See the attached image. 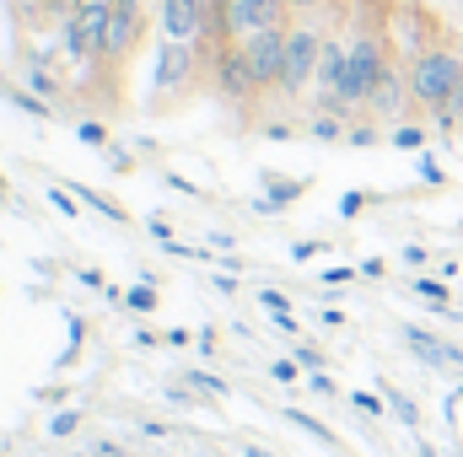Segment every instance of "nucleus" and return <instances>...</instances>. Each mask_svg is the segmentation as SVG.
Wrapping results in <instances>:
<instances>
[{
  "label": "nucleus",
  "mask_w": 463,
  "mask_h": 457,
  "mask_svg": "<svg viewBox=\"0 0 463 457\" xmlns=\"http://www.w3.org/2000/svg\"><path fill=\"white\" fill-rule=\"evenodd\" d=\"M259 307H264L269 318H280V312H291V302H286L280 291H259Z\"/></svg>",
  "instance_id": "obj_29"
},
{
  "label": "nucleus",
  "mask_w": 463,
  "mask_h": 457,
  "mask_svg": "<svg viewBox=\"0 0 463 457\" xmlns=\"http://www.w3.org/2000/svg\"><path fill=\"white\" fill-rule=\"evenodd\" d=\"M216 5H222V0H216Z\"/></svg>",
  "instance_id": "obj_43"
},
{
  "label": "nucleus",
  "mask_w": 463,
  "mask_h": 457,
  "mask_svg": "<svg viewBox=\"0 0 463 457\" xmlns=\"http://www.w3.org/2000/svg\"><path fill=\"white\" fill-rule=\"evenodd\" d=\"M318 280H324V285H350V280H361V275H355V269H324Z\"/></svg>",
  "instance_id": "obj_35"
},
{
  "label": "nucleus",
  "mask_w": 463,
  "mask_h": 457,
  "mask_svg": "<svg viewBox=\"0 0 463 457\" xmlns=\"http://www.w3.org/2000/svg\"><path fill=\"white\" fill-rule=\"evenodd\" d=\"M205 76H211V87L232 98V103H259V92H253V81H248V65H242V49L237 43H205Z\"/></svg>",
  "instance_id": "obj_8"
},
{
  "label": "nucleus",
  "mask_w": 463,
  "mask_h": 457,
  "mask_svg": "<svg viewBox=\"0 0 463 457\" xmlns=\"http://www.w3.org/2000/svg\"><path fill=\"white\" fill-rule=\"evenodd\" d=\"M242 457H269V452H259V447H242Z\"/></svg>",
  "instance_id": "obj_39"
},
{
  "label": "nucleus",
  "mask_w": 463,
  "mask_h": 457,
  "mask_svg": "<svg viewBox=\"0 0 463 457\" xmlns=\"http://www.w3.org/2000/svg\"><path fill=\"white\" fill-rule=\"evenodd\" d=\"M291 0H222L216 5V38L211 43H242L264 27H286Z\"/></svg>",
  "instance_id": "obj_4"
},
{
  "label": "nucleus",
  "mask_w": 463,
  "mask_h": 457,
  "mask_svg": "<svg viewBox=\"0 0 463 457\" xmlns=\"http://www.w3.org/2000/svg\"><path fill=\"white\" fill-rule=\"evenodd\" d=\"M431 124H437L442 135H458V129H463V81H458V92H453V103H448L442 114L431 118Z\"/></svg>",
  "instance_id": "obj_21"
},
{
  "label": "nucleus",
  "mask_w": 463,
  "mask_h": 457,
  "mask_svg": "<svg viewBox=\"0 0 463 457\" xmlns=\"http://www.w3.org/2000/svg\"><path fill=\"white\" fill-rule=\"evenodd\" d=\"M350 0H291V16H318V22H340Z\"/></svg>",
  "instance_id": "obj_17"
},
{
  "label": "nucleus",
  "mask_w": 463,
  "mask_h": 457,
  "mask_svg": "<svg viewBox=\"0 0 463 457\" xmlns=\"http://www.w3.org/2000/svg\"><path fill=\"white\" fill-rule=\"evenodd\" d=\"M286 415V425H297V431H307L313 442H335V431L324 425V420H313V415H302V409H280Z\"/></svg>",
  "instance_id": "obj_18"
},
{
  "label": "nucleus",
  "mask_w": 463,
  "mask_h": 457,
  "mask_svg": "<svg viewBox=\"0 0 463 457\" xmlns=\"http://www.w3.org/2000/svg\"><path fill=\"white\" fill-rule=\"evenodd\" d=\"M189 387H205V393H227V382H222L216 371H200V366L189 371Z\"/></svg>",
  "instance_id": "obj_25"
},
{
  "label": "nucleus",
  "mask_w": 463,
  "mask_h": 457,
  "mask_svg": "<svg viewBox=\"0 0 463 457\" xmlns=\"http://www.w3.org/2000/svg\"><path fill=\"white\" fill-rule=\"evenodd\" d=\"M420 178H426V183H442V178H448V173H442V162H437L431 151H420Z\"/></svg>",
  "instance_id": "obj_31"
},
{
  "label": "nucleus",
  "mask_w": 463,
  "mask_h": 457,
  "mask_svg": "<svg viewBox=\"0 0 463 457\" xmlns=\"http://www.w3.org/2000/svg\"><path fill=\"white\" fill-rule=\"evenodd\" d=\"M0 200H5V178H0Z\"/></svg>",
  "instance_id": "obj_41"
},
{
  "label": "nucleus",
  "mask_w": 463,
  "mask_h": 457,
  "mask_svg": "<svg viewBox=\"0 0 463 457\" xmlns=\"http://www.w3.org/2000/svg\"><path fill=\"white\" fill-rule=\"evenodd\" d=\"M415 291H420V296H431L437 307H448V285H442V280H415Z\"/></svg>",
  "instance_id": "obj_32"
},
{
  "label": "nucleus",
  "mask_w": 463,
  "mask_h": 457,
  "mask_svg": "<svg viewBox=\"0 0 463 457\" xmlns=\"http://www.w3.org/2000/svg\"><path fill=\"white\" fill-rule=\"evenodd\" d=\"M458 81H463V49L453 38H437L420 60H410V98L426 118H437L453 103Z\"/></svg>",
  "instance_id": "obj_2"
},
{
  "label": "nucleus",
  "mask_w": 463,
  "mask_h": 457,
  "mask_svg": "<svg viewBox=\"0 0 463 457\" xmlns=\"http://www.w3.org/2000/svg\"><path fill=\"white\" fill-rule=\"evenodd\" d=\"M200 76H205V43H173V38L156 43V54H151V98L156 103L184 98Z\"/></svg>",
  "instance_id": "obj_3"
},
{
  "label": "nucleus",
  "mask_w": 463,
  "mask_h": 457,
  "mask_svg": "<svg viewBox=\"0 0 463 457\" xmlns=\"http://www.w3.org/2000/svg\"><path fill=\"white\" fill-rule=\"evenodd\" d=\"M426 124H415V118H399V124H388V145L393 151H410V156H420L426 151Z\"/></svg>",
  "instance_id": "obj_14"
},
{
  "label": "nucleus",
  "mask_w": 463,
  "mask_h": 457,
  "mask_svg": "<svg viewBox=\"0 0 463 457\" xmlns=\"http://www.w3.org/2000/svg\"><path fill=\"white\" fill-rule=\"evenodd\" d=\"M146 38V0H114V27H109V65H124Z\"/></svg>",
  "instance_id": "obj_10"
},
{
  "label": "nucleus",
  "mask_w": 463,
  "mask_h": 457,
  "mask_svg": "<svg viewBox=\"0 0 463 457\" xmlns=\"http://www.w3.org/2000/svg\"><path fill=\"white\" fill-rule=\"evenodd\" d=\"M302 135L307 140H324V145H340L350 135V118H340V114H313L307 108V118H302Z\"/></svg>",
  "instance_id": "obj_13"
},
{
  "label": "nucleus",
  "mask_w": 463,
  "mask_h": 457,
  "mask_svg": "<svg viewBox=\"0 0 463 457\" xmlns=\"http://www.w3.org/2000/svg\"><path fill=\"white\" fill-rule=\"evenodd\" d=\"M388 398H393V415H399L404 425H420V409H415V404H410L404 393H393V387H388Z\"/></svg>",
  "instance_id": "obj_28"
},
{
  "label": "nucleus",
  "mask_w": 463,
  "mask_h": 457,
  "mask_svg": "<svg viewBox=\"0 0 463 457\" xmlns=\"http://www.w3.org/2000/svg\"><path fill=\"white\" fill-rule=\"evenodd\" d=\"M151 237H156V242H162V247H167V242H173V227H167V221H162V216H156V221H151Z\"/></svg>",
  "instance_id": "obj_37"
},
{
  "label": "nucleus",
  "mask_w": 463,
  "mask_h": 457,
  "mask_svg": "<svg viewBox=\"0 0 463 457\" xmlns=\"http://www.w3.org/2000/svg\"><path fill=\"white\" fill-rule=\"evenodd\" d=\"M76 431H81V415H76V409H60V415L49 420V436H54V442H65V436H76Z\"/></svg>",
  "instance_id": "obj_23"
},
{
  "label": "nucleus",
  "mask_w": 463,
  "mask_h": 457,
  "mask_svg": "<svg viewBox=\"0 0 463 457\" xmlns=\"http://www.w3.org/2000/svg\"><path fill=\"white\" fill-rule=\"evenodd\" d=\"M264 183H269V194L259 200V210H286V205L307 189V178H264Z\"/></svg>",
  "instance_id": "obj_15"
},
{
  "label": "nucleus",
  "mask_w": 463,
  "mask_h": 457,
  "mask_svg": "<svg viewBox=\"0 0 463 457\" xmlns=\"http://www.w3.org/2000/svg\"><path fill=\"white\" fill-rule=\"evenodd\" d=\"M410 108H415V98H410V65H404V60H388V70H383V81L372 87V98H366L361 114L377 118V124H399Z\"/></svg>",
  "instance_id": "obj_9"
},
{
  "label": "nucleus",
  "mask_w": 463,
  "mask_h": 457,
  "mask_svg": "<svg viewBox=\"0 0 463 457\" xmlns=\"http://www.w3.org/2000/svg\"><path fill=\"white\" fill-rule=\"evenodd\" d=\"M383 27H388V49H393V60H420L437 38H442V27L415 5V0H399V5H388L383 11Z\"/></svg>",
  "instance_id": "obj_5"
},
{
  "label": "nucleus",
  "mask_w": 463,
  "mask_h": 457,
  "mask_svg": "<svg viewBox=\"0 0 463 457\" xmlns=\"http://www.w3.org/2000/svg\"><path fill=\"white\" fill-rule=\"evenodd\" d=\"M49 205H54L65 221H76V216H81V205H76V189H71V183H49Z\"/></svg>",
  "instance_id": "obj_20"
},
{
  "label": "nucleus",
  "mask_w": 463,
  "mask_h": 457,
  "mask_svg": "<svg viewBox=\"0 0 463 457\" xmlns=\"http://www.w3.org/2000/svg\"><path fill=\"white\" fill-rule=\"evenodd\" d=\"M156 27L173 43H211L216 38V0H162Z\"/></svg>",
  "instance_id": "obj_7"
},
{
  "label": "nucleus",
  "mask_w": 463,
  "mask_h": 457,
  "mask_svg": "<svg viewBox=\"0 0 463 457\" xmlns=\"http://www.w3.org/2000/svg\"><path fill=\"white\" fill-rule=\"evenodd\" d=\"M355 275H361V280H383L388 264H383V258H366V264H355Z\"/></svg>",
  "instance_id": "obj_34"
},
{
  "label": "nucleus",
  "mask_w": 463,
  "mask_h": 457,
  "mask_svg": "<svg viewBox=\"0 0 463 457\" xmlns=\"http://www.w3.org/2000/svg\"><path fill=\"white\" fill-rule=\"evenodd\" d=\"M5 103L22 108L27 118H54V103H43L38 92H22V87H5Z\"/></svg>",
  "instance_id": "obj_16"
},
{
  "label": "nucleus",
  "mask_w": 463,
  "mask_h": 457,
  "mask_svg": "<svg viewBox=\"0 0 463 457\" xmlns=\"http://www.w3.org/2000/svg\"><path fill=\"white\" fill-rule=\"evenodd\" d=\"M361 205H366V194H345L340 200V216H361Z\"/></svg>",
  "instance_id": "obj_36"
},
{
  "label": "nucleus",
  "mask_w": 463,
  "mask_h": 457,
  "mask_svg": "<svg viewBox=\"0 0 463 457\" xmlns=\"http://www.w3.org/2000/svg\"><path fill=\"white\" fill-rule=\"evenodd\" d=\"M420 457H437V452H431V447H420Z\"/></svg>",
  "instance_id": "obj_40"
},
{
  "label": "nucleus",
  "mask_w": 463,
  "mask_h": 457,
  "mask_svg": "<svg viewBox=\"0 0 463 457\" xmlns=\"http://www.w3.org/2000/svg\"><path fill=\"white\" fill-rule=\"evenodd\" d=\"M54 49H33L27 60H22V76H27V92H38L43 103H65V81L54 76Z\"/></svg>",
  "instance_id": "obj_11"
},
{
  "label": "nucleus",
  "mask_w": 463,
  "mask_h": 457,
  "mask_svg": "<svg viewBox=\"0 0 463 457\" xmlns=\"http://www.w3.org/2000/svg\"><path fill=\"white\" fill-rule=\"evenodd\" d=\"M286 33H291V22L286 27H264V33H253V38H242L237 49H242V65H248V81H253V92L259 98H275L280 92V70H286Z\"/></svg>",
  "instance_id": "obj_6"
},
{
  "label": "nucleus",
  "mask_w": 463,
  "mask_h": 457,
  "mask_svg": "<svg viewBox=\"0 0 463 457\" xmlns=\"http://www.w3.org/2000/svg\"><path fill=\"white\" fill-rule=\"evenodd\" d=\"M0 92H5V70H0Z\"/></svg>",
  "instance_id": "obj_42"
},
{
  "label": "nucleus",
  "mask_w": 463,
  "mask_h": 457,
  "mask_svg": "<svg viewBox=\"0 0 463 457\" xmlns=\"http://www.w3.org/2000/svg\"><path fill=\"white\" fill-rule=\"evenodd\" d=\"M76 135H81V145H92V151H109V145H114L109 124H98V118H81V124H76Z\"/></svg>",
  "instance_id": "obj_19"
},
{
  "label": "nucleus",
  "mask_w": 463,
  "mask_h": 457,
  "mask_svg": "<svg viewBox=\"0 0 463 457\" xmlns=\"http://www.w3.org/2000/svg\"><path fill=\"white\" fill-rule=\"evenodd\" d=\"M92 457H124V452H118V442H92Z\"/></svg>",
  "instance_id": "obj_38"
},
{
  "label": "nucleus",
  "mask_w": 463,
  "mask_h": 457,
  "mask_svg": "<svg viewBox=\"0 0 463 457\" xmlns=\"http://www.w3.org/2000/svg\"><path fill=\"white\" fill-rule=\"evenodd\" d=\"M307 387H313L318 398H340V387H335V377H329V371H307Z\"/></svg>",
  "instance_id": "obj_26"
},
{
  "label": "nucleus",
  "mask_w": 463,
  "mask_h": 457,
  "mask_svg": "<svg viewBox=\"0 0 463 457\" xmlns=\"http://www.w3.org/2000/svg\"><path fill=\"white\" fill-rule=\"evenodd\" d=\"M264 135H269V140H291V135H297V124H286V118H269V124H264Z\"/></svg>",
  "instance_id": "obj_33"
},
{
  "label": "nucleus",
  "mask_w": 463,
  "mask_h": 457,
  "mask_svg": "<svg viewBox=\"0 0 463 457\" xmlns=\"http://www.w3.org/2000/svg\"><path fill=\"white\" fill-rule=\"evenodd\" d=\"M329 27H335V22L291 16V33H286V70H280V92H275L280 103H307V98H313V81H318V60H324Z\"/></svg>",
  "instance_id": "obj_1"
},
{
  "label": "nucleus",
  "mask_w": 463,
  "mask_h": 457,
  "mask_svg": "<svg viewBox=\"0 0 463 457\" xmlns=\"http://www.w3.org/2000/svg\"><path fill=\"white\" fill-rule=\"evenodd\" d=\"M124 307H129V312H156V291H151V285H129V291H124Z\"/></svg>",
  "instance_id": "obj_22"
},
{
  "label": "nucleus",
  "mask_w": 463,
  "mask_h": 457,
  "mask_svg": "<svg viewBox=\"0 0 463 457\" xmlns=\"http://www.w3.org/2000/svg\"><path fill=\"white\" fill-rule=\"evenodd\" d=\"M269 377H275V382H297V377H302V366H297V355H286V360H275V366H269Z\"/></svg>",
  "instance_id": "obj_30"
},
{
  "label": "nucleus",
  "mask_w": 463,
  "mask_h": 457,
  "mask_svg": "<svg viewBox=\"0 0 463 457\" xmlns=\"http://www.w3.org/2000/svg\"><path fill=\"white\" fill-rule=\"evenodd\" d=\"M291 355H297V366H302V371H324V360H329V355H324L318 344H297Z\"/></svg>",
  "instance_id": "obj_24"
},
{
  "label": "nucleus",
  "mask_w": 463,
  "mask_h": 457,
  "mask_svg": "<svg viewBox=\"0 0 463 457\" xmlns=\"http://www.w3.org/2000/svg\"><path fill=\"white\" fill-rule=\"evenodd\" d=\"M350 409H355V415H372V420H377V415H383V398H377V393H350Z\"/></svg>",
  "instance_id": "obj_27"
},
{
  "label": "nucleus",
  "mask_w": 463,
  "mask_h": 457,
  "mask_svg": "<svg viewBox=\"0 0 463 457\" xmlns=\"http://www.w3.org/2000/svg\"><path fill=\"white\" fill-rule=\"evenodd\" d=\"M404 344H410V350H420L431 366H463V350H458V344L437 340V334H431V329H420V323H410V329H404Z\"/></svg>",
  "instance_id": "obj_12"
}]
</instances>
